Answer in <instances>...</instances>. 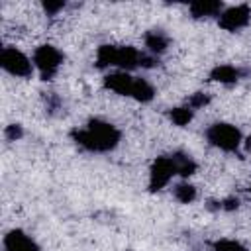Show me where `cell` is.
Segmentation results:
<instances>
[{"mask_svg":"<svg viewBox=\"0 0 251 251\" xmlns=\"http://www.w3.org/2000/svg\"><path fill=\"white\" fill-rule=\"evenodd\" d=\"M71 135L80 147L88 151H96V153L112 151L120 143V137H122L120 129L104 120H90L86 127L75 129Z\"/></svg>","mask_w":251,"mask_h":251,"instance_id":"cell-1","label":"cell"},{"mask_svg":"<svg viewBox=\"0 0 251 251\" xmlns=\"http://www.w3.org/2000/svg\"><path fill=\"white\" fill-rule=\"evenodd\" d=\"M139 61H141V55L131 45H122V47L100 45L96 51V67H100V69L114 65L124 71H129V69H135L139 65Z\"/></svg>","mask_w":251,"mask_h":251,"instance_id":"cell-2","label":"cell"},{"mask_svg":"<svg viewBox=\"0 0 251 251\" xmlns=\"http://www.w3.org/2000/svg\"><path fill=\"white\" fill-rule=\"evenodd\" d=\"M206 139L222 149V151H237V147L241 145V133L235 126L231 124H224V122H218L214 126H210L206 129Z\"/></svg>","mask_w":251,"mask_h":251,"instance_id":"cell-3","label":"cell"},{"mask_svg":"<svg viewBox=\"0 0 251 251\" xmlns=\"http://www.w3.org/2000/svg\"><path fill=\"white\" fill-rule=\"evenodd\" d=\"M63 63V55L53 45H39L33 53V65L41 73L43 80H51Z\"/></svg>","mask_w":251,"mask_h":251,"instance_id":"cell-4","label":"cell"},{"mask_svg":"<svg viewBox=\"0 0 251 251\" xmlns=\"http://www.w3.org/2000/svg\"><path fill=\"white\" fill-rule=\"evenodd\" d=\"M0 65L6 73L14 76H29L33 71V63L16 47H4L0 55Z\"/></svg>","mask_w":251,"mask_h":251,"instance_id":"cell-5","label":"cell"},{"mask_svg":"<svg viewBox=\"0 0 251 251\" xmlns=\"http://www.w3.org/2000/svg\"><path fill=\"white\" fill-rule=\"evenodd\" d=\"M178 175L176 171V163H175V157H157L155 163L151 165V173H149V190L151 192H157L161 190L163 186L169 184V180Z\"/></svg>","mask_w":251,"mask_h":251,"instance_id":"cell-6","label":"cell"},{"mask_svg":"<svg viewBox=\"0 0 251 251\" xmlns=\"http://www.w3.org/2000/svg\"><path fill=\"white\" fill-rule=\"evenodd\" d=\"M251 20V8L247 4H237V6H231L227 10H224L220 14V27L227 29V31H237L241 27H245Z\"/></svg>","mask_w":251,"mask_h":251,"instance_id":"cell-7","label":"cell"},{"mask_svg":"<svg viewBox=\"0 0 251 251\" xmlns=\"http://www.w3.org/2000/svg\"><path fill=\"white\" fill-rule=\"evenodd\" d=\"M4 249L6 251H41L39 245L25 235L22 229H12L4 237Z\"/></svg>","mask_w":251,"mask_h":251,"instance_id":"cell-8","label":"cell"},{"mask_svg":"<svg viewBox=\"0 0 251 251\" xmlns=\"http://www.w3.org/2000/svg\"><path fill=\"white\" fill-rule=\"evenodd\" d=\"M133 76H129L126 71H120V73H110L106 78H104V86L118 92V94H124V96H131V88H133Z\"/></svg>","mask_w":251,"mask_h":251,"instance_id":"cell-9","label":"cell"},{"mask_svg":"<svg viewBox=\"0 0 251 251\" xmlns=\"http://www.w3.org/2000/svg\"><path fill=\"white\" fill-rule=\"evenodd\" d=\"M222 2L218 0H202V2H194L190 4V14L192 18L200 20V18H210V16H220L222 14Z\"/></svg>","mask_w":251,"mask_h":251,"instance_id":"cell-10","label":"cell"},{"mask_svg":"<svg viewBox=\"0 0 251 251\" xmlns=\"http://www.w3.org/2000/svg\"><path fill=\"white\" fill-rule=\"evenodd\" d=\"M239 76H241V71L235 69V67H231V65H218L210 73V78L212 80L224 82V84H231V82L239 80Z\"/></svg>","mask_w":251,"mask_h":251,"instance_id":"cell-11","label":"cell"},{"mask_svg":"<svg viewBox=\"0 0 251 251\" xmlns=\"http://www.w3.org/2000/svg\"><path fill=\"white\" fill-rule=\"evenodd\" d=\"M145 47H147L151 53L159 55V53H163V51L169 47V37H167L163 31L153 29V31H149V33L145 35Z\"/></svg>","mask_w":251,"mask_h":251,"instance_id":"cell-12","label":"cell"},{"mask_svg":"<svg viewBox=\"0 0 251 251\" xmlns=\"http://www.w3.org/2000/svg\"><path fill=\"white\" fill-rule=\"evenodd\" d=\"M153 96H155V88H153L145 78H135V80H133L131 98H135L137 102H151Z\"/></svg>","mask_w":251,"mask_h":251,"instance_id":"cell-13","label":"cell"},{"mask_svg":"<svg viewBox=\"0 0 251 251\" xmlns=\"http://www.w3.org/2000/svg\"><path fill=\"white\" fill-rule=\"evenodd\" d=\"M173 157H175L176 171H178V175H180V176H190V175H194V171H196V163H194V161H192L188 155L175 153Z\"/></svg>","mask_w":251,"mask_h":251,"instance_id":"cell-14","label":"cell"},{"mask_svg":"<svg viewBox=\"0 0 251 251\" xmlns=\"http://www.w3.org/2000/svg\"><path fill=\"white\" fill-rule=\"evenodd\" d=\"M192 108L190 106H178V108H173L169 112V118L173 120L175 126H186L190 120H192Z\"/></svg>","mask_w":251,"mask_h":251,"instance_id":"cell-15","label":"cell"},{"mask_svg":"<svg viewBox=\"0 0 251 251\" xmlns=\"http://www.w3.org/2000/svg\"><path fill=\"white\" fill-rule=\"evenodd\" d=\"M175 198L182 204H190L196 198V188L188 182H180V184L175 186Z\"/></svg>","mask_w":251,"mask_h":251,"instance_id":"cell-16","label":"cell"},{"mask_svg":"<svg viewBox=\"0 0 251 251\" xmlns=\"http://www.w3.org/2000/svg\"><path fill=\"white\" fill-rule=\"evenodd\" d=\"M214 251H247V249L235 239H220L214 243Z\"/></svg>","mask_w":251,"mask_h":251,"instance_id":"cell-17","label":"cell"},{"mask_svg":"<svg viewBox=\"0 0 251 251\" xmlns=\"http://www.w3.org/2000/svg\"><path fill=\"white\" fill-rule=\"evenodd\" d=\"M208 102H210V96H208V94H204V92H196V94L190 96L188 106H190L192 110H196V108H204Z\"/></svg>","mask_w":251,"mask_h":251,"instance_id":"cell-18","label":"cell"},{"mask_svg":"<svg viewBox=\"0 0 251 251\" xmlns=\"http://www.w3.org/2000/svg\"><path fill=\"white\" fill-rule=\"evenodd\" d=\"M4 135H6V139L16 141V139H20V137L24 135V129H22L20 124H10V126L4 129Z\"/></svg>","mask_w":251,"mask_h":251,"instance_id":"cell-19","label":"cell"},{"mask_svg":"<svg viewBox=\"0 0 251 251\" xmlns=\"http://www.w3.org/2000/svg\"><path fill=\"white\" fill-rule=\"evenodd\" d=\"M63 8H65V2H43V10L47 14H57Z\"/></svg>","mask_w":251,"mask_h":251,"instance_id":"cell-20","label":"cell"},{"mask_svg":"<svg viewBox=\"0 0 251 251\" xmlns=\"http://www.w3.org/2000/svg\"><path fill=\"white\" fill-rule=\"evenodd\" d=\"M239 206V200L237 198H226L224 202H222V208L224 210H235Z\"/></svg>","mask_w":251,"mask_h":251,"instance_id":"cell-21","label":"cell"},{"mask_svg":"<svg viewBox=\"0 0 251 251\" xmlns=\"http://www.w3.org/2000/svg\"><path fill=\"white\" fill-rule=\"evenodd\" d=\"M155 63H157V59H155V57H147V55H141V61H139V65H141V67H147V69H149V67H153Z\"/></svg>","mask_w":251,"mask_h":251,"instance_id":"cell-22","label":"cell"},{"mask_svg":"<svg viewBox=\"0 0 251 251\" xmlns=\"http://www.w3.org/2000/svg\"><path fill=\"white\" fill-rule=\"evenodd\" d=\"M245 149H247V151H251V135L245 139Z\"/></svg>","mask_w":251,"mask_h":251,"instance_id":"cell-23","label":"cell"},{"mask_svg":"<svg viewBox=\"0 0 251 251\" xmlns=\"http://www.w3.org/2000/svg\"><path fill=\"white\" fill-rule=\"evenodd\" d=\"M249 190H251V188H249Z\"/></svg>","mask_w":251,"mask_h":251,"instance_id":"cell-24","label":"cell"}]
</instances>
